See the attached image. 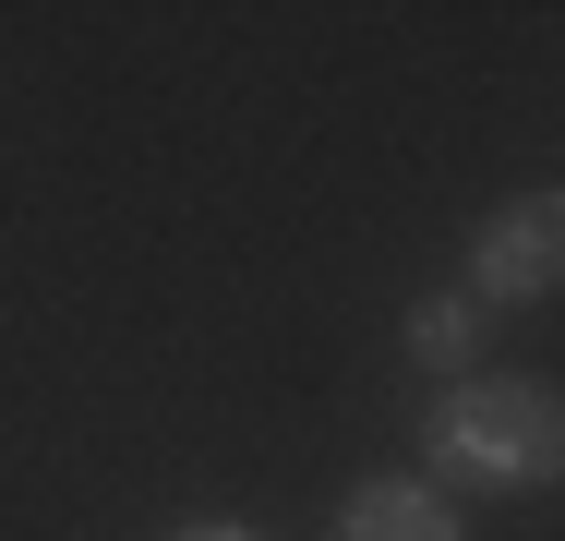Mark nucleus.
I'll list each match as a JSON object with an SVG mask.
<instances>
[{"instance_id": "1", "label": "nucleus", "mask_w": 565, "mask_h": 541, "mask_svg": "<svg viewBox=\"0 0 565 541\" xmlns=\"http://www.w3.org/2000/svg\"><path fill=\"white\" fill-rule=\"evenodd\" d=\"M434 494H554L565 469V410L542 373H457L422 410Z\"/></svg>"}, {"instance_id": "3", "label": "nucleus", "mask_w": 565, "mask_h": 541, "mask_svg": "<svg viewBox=\"0 0 565 541\" xmlns=\"http://www.w3.org/2000/svg\"><path fill=\"white\" fill-rule=\"evenodd\" d=\"M338 541H457V506L409 469H361L338 494Z\"/></svg>"}, {"instance_id": "2", "label": "nucleus", "mask_w": 565, "mask_h": 541, "mask_svg": "<svg viewBox=\"0 0 565 541\" xmlns=\"http://www.w3.org/2000/svg\"><path fill=\"white\" fill-rule=\"evenodd\" d=\"M565 289V193H518L469 229V301L505 314V301H554Z\"/></svg>"}, {"instance_id": "5", "label": "nucleus", "mask_w": 565, "mask_h": 541, "mask_svg": "<svg viewBox=\"0 0 565 541\" xmlns=\"http://www.w3.org/2000/svg\"><path fill=\"white\" fill-rule=\"evenodd\" d=\"M169 541H265V530H241V518H193V530H169Z\"/></svg>"}, {"instance_id": "4", "label": "nucleus", "mask_w": 565, "mask_h": 541, "mask_svg": "<svg viewBox=\"0 0 565 541\" xmlns=\"http://www.w3.org/2000/svg\"><path fill=\"white\" fill-rule=\"evenodd\" d=\"M481 337H493V314L469 301V289H434V301H409V325H397V349L434 373V385H457V373H481Z\"/></svg>"}]
</instances>
